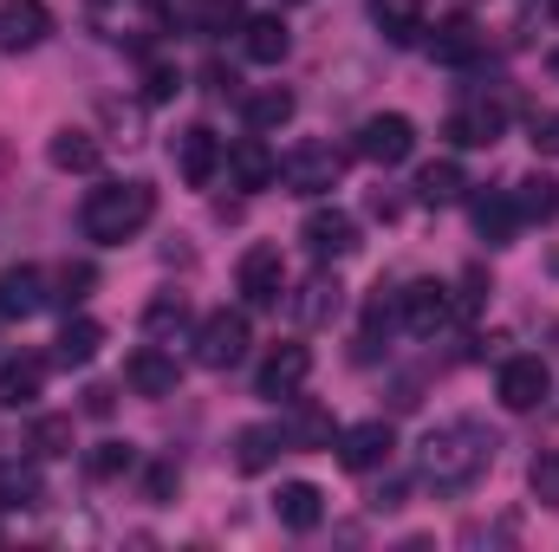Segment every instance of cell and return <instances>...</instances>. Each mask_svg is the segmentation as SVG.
Returning a JSON list of instances; mask_svg holds the SVG:
<instances>
[{
    "label": "cell",
    "instance_id": "obj_23",
    "mask_svg": "<svg viewBox=\"0 0 559 552\" xmlns=\"http://www.w3.org/2000/svg\"><path fill=\"white\" fill-rule=\"evenodd\" d=\"M429 52H436V65H475L481 59V33H475V20H442L436 33H429Z\"/></svg>",
    "mask_w": 559,
    "mask_h": 552
},
{
    "label": "cell",
    "instance_id": "obj_41",
    "mask_svg": "<svg viewBox=\"0 0 559 552\" xmlns=\"http://www.w3.org/2000/svg\"><path fill=\"white\" fill-rule=\"evenodd\" d=\"M111 404H118V397H111L105 384H98V391H85V410H92V416H111Z\"/></svg>",
    "mask_w": 559,
    "mask_h": 552
},
{
    "label": "cell",
    "instance_id": "obj_13",
    "mask_svg": "<svg viewBox=\"0 0 559 552\" xmlns=\"http://www.w3.org/2000/svg\"><path fill=\"white\" fill-rule=\"evenodd\" d=\"M52 39V13L46 0H0V46L7 52H33Z\"/></svg>",
    "mask_w": 559,
    "mask_h": 552
},
{
    "label": "cell",
    "instance_id": "obj_2",
    "mask_svg": "<svg viewBox=\"0 0 559 552\" xmlns=\"http://www.w3.org/2000/svg\"><path fill=\"white\" fill-rule=\"evenodd\" d=\"M150 215H156V189L150 182H105V189L85 195L79 221H85V235L98 248H124V241H138L150 228Z\"/></svg>",
    "mask_w": 559,
    "mask_h": 552
},
{
    "label": "cell",
    "instance_id": "obj_26",
    "mask_svg": "<svg viewBox=\"0 0 559 552\" xmlns=\"http://www.w3.org/2000/svg\"><path fill=\"white\" fill-rule=\"evenodd\" d=\"M293 92L286 85H261V92H248L241 98V118H248V131H280V124H293Z\"/></svg>",
    "mask_w": 559,
    "mask_h": 552
},
{
    "label": "cell",
    "instance_id": "obj_4",
    "mask_svg": "<svg viewBox=\"0 0 559 552\" xmlns=\"http://www.w3.org/2000/svg\"><path fill=\"white\" fill-rule=\"evenodd\" d=\"M411 149H417V124H411L404 111H378V118L358 124V156H365V163L397 169V163H411Z\"/></svg>",
    "mask_w": 559,
    "mask_h": 552
},
{
    "label": "cell",
    "instance_id": "obj_6",
    "mask_svg": "<svg viewBox=\"0 0 559 552\" xmlns=\"http://www.w3.org/2000/svg\"><path fill=\"white\" fill-rule=\"evenodd\" d=\"M501 131H508V105L501 98H462L449 111V143H462V149H495Z\"/></svg>",
    "mask_w": 559,
    "mask_h": 552
},
{
    "label": "cell",
    "instance_id": "obj_15",
    "mask_svg": "<svg viewBox=\"0 0 559 552\" xmlns=\"http://www.w3.org/2000/svg\"><path fill=\"white\" fill-rule=\"evenodd\" d=\"M124 384H131L138 397H176V358L156 351V345H143V351L124 358Z\"/></svg>",
    "mask_w": 559,
    "mask_h": 552
},
{
    "label": "cell",
    "instance_id": "obj_33",
    "mask_svg": "<svg viewBox=\"0 0 559 552\" xmlns=\"http://www.w3.org/2000/svg\"><path fill=\"white\" fill-rule=\"evenodd\" d=\"M33 455H72V416H33Z\"/></svg>",
    "mask_w": 559,
    "mask_h": 552
},
{
    "label": "cell",
    "instance_id": "obj_29",
    "mask_svg": "<svg viewBox=\"0 0 559 552\" xmlns=\"http://www.w3.org/2000/svg\"><path fill=\"white\" fill-rule=\"evenodd\" d=\"M332 312H338V279H325V274L306 279L299 299H293V319H299V325H325Z\"/></svg>",
    "mask_w": 559,
    "mask_h": 552
},
{
    "label": "cell",
    "instance_id": "obj_5",
    "mask_svg": "<svg viewBox=\"0 0 559 552\" xmlns=\"http://www.w3.org/2000/svg\"><path fill=\"white\" fill-rule=\"evenodd\" d=\"M241 358H248V319H241V312H209V319L195 325V364L228 371V364H241Z\"/></svg>",
    "mask_w": 559,
    "mask_h": 552
},
{
    "label": "cell",
    "instance_id": "obj_35",
    "mask_svg": "<svg viewBox=\"0 0 559 552\" xmlns=\"http://www.w3.org/2000/svg\"><path fill=\"white\" fill-rule=\"evenodd\" d=\"M131 461H138V455H131V442H98V448L85 455V468H92L98 481H111V475H124Z\"/></svg>",
    "mask_w": 559,
    "mask_h": 552
},
{
    "label": "cell",
    "instance_id": "obj_31",
    "mask_svg": "<svg viewBox=\"0 0 559 552\" xmlns=\"http://www.w3.org/2000/svg\"><path fill=\"white\" fill-rule=\"evenodd\" d=\"M182 325H189V305H182L176 292H163V299L143 305V332H150V338H169V332H182Z\"/></svg>",
    "mask_w": 559,
    "mask_h": 552
},
{
    "label": "cell",
    "instance_id": "obj_39",
    "mask_svg": "<svg viewBox=\"0 0 559 552\" xmlns=\"http://www.w3.org/2000/svg\"><path fill=\"white\" fill-rule=\"evenodd\" d=\"M59 286H66L59 299H85V286H92V267H66V274H59Z\"/></svg>",
    "mask_w": 559,
    "mask_h": 552
},
{
    "label": "cell",
    "instance_id": "obj_14",
    "mask_svg": "<svg viewBox=\"0 0 559 552\" xmlns=\"http://www.w3.org/2000/svg\"><path fill=\"white\" fill-rule=\"evenodd\" d=\"M39 391H46V358L20 351V358L0 364V410H33Z\"/></svg>",
    "mask_w": 559,
    "mask_h": 552
},
{
    "label": "cell",
    "instance_id": "obj_38",
    "mask_svg": "<svg viewBox=\"0 0 559 552\" xmlns=\"http://www.w3.org/2000/svg\"><path fill=\"white\" fill-rule=\"evenodd\" d=\"M169 92H176V72H169V65H150V85H143V98H150V105H163Z\"/></svg>",
    "mask_w": 559,
    "mask_h": 552
},
{
    "label": "cell",
    "instance_id": "obj_36",
    "mask_svg": "<svg viewBox=\"0 0 559 552\" xmlns=\"http://www.w3.org/2000/svg\"><path fill=\"white\" fill-rule=\"evenodd\" d=\"M527 488H534L540 507H559V455H540V461L527 468Z\"/></svg>",
    "mask_w": 559,
    "mask_h": 552
},
{
    "label": "cell",
    "instance_id": "obj_27",
    "mask_svg": "<svg viewBox=\"0 0 559 552\" xmlns=\"http://www.w3.org/2000/svg\"><path fill=\"white\" fill-rule=\"evenodd\" d=\"M514 228H521L514 195H481V202H475V235H481L488 248H508V241H514Z\"/></svg>",
    "mask_w": 559,
    "mask_h": 552
},
{
    "label": "cell",
    "instance_id": "obj_9",
    "mask_svg": "<svg viewBox=\"0 0 559 552\" xmlns=\"http://www.w3.org/2000/svg\"><path fill=\"white\" fill-rule=\"evenodd\" d=\"M391 448H397V429H391L384 416H371V422H352V429L338 435V461H345L352 475H371V468H384V461H391Z\"/></svg>",
    "mask_w": 559,
    "mask_h": 552
},
{
    "label": "cell",
    "instance_id": "obj_37",
    "mask_svg": "<svg viewBox=\"0 0 559 552\" xmlns=\"http://www.w3.org/2000/svg\"><path fill=\"white\" fill-rule=\"evenodd\" d=\"M534 149L540 156H559V111H540L534 118Z\"/></svg>",
    "mask_w": 559,
    "mask_h": 552
},
{
    "label": "cell",
    "instance_id": "obj_21",
    "mask_svg": "<svg viewBox=\"0 0 559 552\" xmlns=\"http://www.w3.org/2000/svg\"><path fill=\"white\" fill-rule=\"evenodd\" d=\"M286 46H293V33H286L280 13H254V20H241V52H248L254 65H280Z\"/></svg>",
    "mask_w": 559,
    "mask_h": 552
},
{
    "label": "cell",
    "instance_id": "obj_24",
    "mask_svg": "<svg viewBox=\"0 0 559 552\" xmlns=\"http://www.w3.org/2000/svg\"><path fill=\"white\" fill-rule=\"evenodd\" d=\"M228 169H235V182H241V189H274V182H280V156L261 137L235 143V149H228Z\"/></svg>",
    "mask_w": 559,
    "mask_h": 552
},
{
    "label": "cell",
    "instance_id": "obj_40",
    "mask_svg": "<svg viewBox=\"0 0 559 552\" xmlns=\"http://www.w3.org/2000/svg\"><path fill=\"white\" fill-rule=\"evenodd\" d=\"M169 488H176V468H150V501H169Z\"/></svg>",
    "mask_w": 559,
    "mask_h": 552
},
{
    "label": "cell",
    "instance_id": "obj_43",
    "mask_svg": "<svg viewBox=\"0 0 559 552\" xmlns=\"http://www.w3.org/2000/svg\"><path fill=\"white\" fill-rule=\"evenodd\" d=\"M554 13H559V0H554Z\"/></svg>",
    "mask_w": 559,
    "mask_h": 552
},
{
    "label": "cell",
    "instance_id": "obj_12",
    "mask_svg": "<svg viewBox=\"0 0 559 552\" xmlns=\"http://www.w3.org/2000/svg\"><path fill=\"white\" fill-rule=\"evenodd\" d=\"M235 286H241L248 305H280V292H286V261H280V248H248L241 267H235Z\"/></svg>",
    "mask_w": 559,
    "mask_h": 552
},
{
    "label": "cell",
    "instance_id": "obj_11",
    "mask_svg": "<svg viewBox=\"0 0 559 552\" xmlns=\"http://www.w3.org/2000/svg\"><path fill=\"white\" fill-rule=\"evenodd\" d=\"M222 163H228V143L215 137L209 124H189V131L176 137V169H182V182H189V189H209Z\"/></svg>",
    "mask_w": 559,
    "mask_h": 552
},
{
    "label": "cell",
    "instance_id": "obj_16",
    "mask_svg": "<svg viewBox=\"0 0 559 552\" xmlns=\"http://www.w3.org/2000/svg\"><path fill=\"white\" fill-rule=\"evenodd\" d=\"M85 13L105 39H138L150 26V13H156V0H85Z\"/></svg>",
    "mask_w": 559,
    "mask_h": 552
},
{
    "label": "cell",
    "instance_id": "obj_25",
    "mask_svg": "<svg viewBox=\"0 0 559 552\" xmlns=\"http://www.w3.org/2000/svg\"><path fill=\"white\" fill-rule=\"evenodd\" d=\"M371 20L391 46H417L423 39V0H371Z\"/></svg>",
    "mask_w": 559,
    "mask_h": 552
},
{
    "label": "cell",
    "instance_id": "obj_3",
    "mask_svg": "<svg viewBox=\"0 0 559 552\" xmlns=\"http://www.w3.org/2000/svg\"><path fill=\"white\" fill-rule=\"evenodd\" d=\"M338 176H345V156L332 143H299L293 156H280V182L293 195H325V189H338Z\"/></svg>",
    "mask_w": 559,
    "mask_h": 552
},
{
    "label": "cell",
    "instance_id": "obj_19",
    "mask_svg": "<svg viewBox=\"0 0 559 552\" xmlns=\"http://www.w3.org/2000/svg\"><path fill=\"white\" fill-rule=\"evenodd\" d=\"M46 163L52 169H66V176H92L98 163H105V149H98V137L92 131H52V143H46Z\"/></svg>",
    "mask_w": 559,
    "mask_h": 552
},
{
    "label": "cell",
    "instance_id": "obj_7",
    "mask_svg": "<svg viewBox=\"0 0 559 552\" xmlns=\"http://www.w3.org/2000/svg\"><path fill=\"white\" fill-rule=\"evenodd\" d=\"M449 312H455V299H449V286H436V279H411V286L397 292V319H404V332H417V338H436V332L449 325Z\"/></svg>",
    "mask_w": 559,
    "mask_h": 552
},
{
    "label": "cell",
    "instance_id": "obj_8",
    "mask_svg": "<svg viewBox=\"0 0 559 552\" xmlns=\"http://www.w3.org/2000/svg\"><path fill=\"white\" fill-rule=\"evenodd\" d=\"M299 241H306L312 261H345V254L358 248V221H352L345 208H312V215L299 221Z\"/></svg>",
    "mask_w": 559,
    "mask_h": 552
},
{
    "label": "cell",
    "instance_id": "obj_1",
    "mask_svg": "<svg viewBox=\"0 0 559 552\" xmlns=\"http://www.w3.org/2000/svg\"><path fill=\"white\" fill-rule=\"evenodd\" d=\"M488 461H495V435H488L481 422H468V416L436 422V429L423 435V448H417V468H423V481H429L436 494L475 488V481L488 475Z\"/></svg>",
    "mask_w": 559,
    "mask_h": 552
},
{
    "label": "cell",
    "instance_id": "obj_32",
    "mask_svg": "<svg viewBox=\"0 0 559 552\" xmlns=\"http://www.w3.org/2000/svg\"><path fill=\"white\" fill-rule=\"evenodd\" d=\"M514 208H521V221H547V215L559 208L554 182H547V176H527V182L514 189Z\"/></svg>",
    "mask_w": 559,
    "mask_h": 552
},
{
    "label": "cell",
    "instance_id": "obj_22",
    "mask_svg": "<svg viewBox=\"0 0 559 552\" xmlns=\"http://www.w3.org/2000/svg\"><path fill=\"white\" fill-rule=\"evenodd\" d=\"M280 448H286V429H274V422H248L241 435H235V468L241 475H261V468H274Z\"/></svg>",
    "mask_w": 559,
    "mask_h": 552
},
{
    "label": "cell",
    "instance_id": "obj_42",
    "mask_svg": "<svg viewBox=\"0 0 559 552\" xmlns=\"http://www.w3.org/2000/svg\"><path fill=\"white\" fill-rule=\"evenodd\" d=\"M371 507H378V514H391V507H404V488H378V494H371Z\"/></svg>",
    "mask_w": 559,
    "mask_h": 552
},
{
    "label": "cell",
    "instance_id": "obj_30",
    "mask_svg": "<svg viewBox=\"0 0 559 552\" xmlns=\"http://www.w3.org/2000/svg\"><path fill=\"white\" fill-rule=\"evenodd\" d=\"M462 189H468V182H462V169H455V163H429V169L417 176V202H429V208L462 202Z\"/></svg>",
    "mask_w": 559,
    "mask_h": 552
},
{
    "label": "cell",
    "instance_id": "obj_20",
    "mask_svg": "<svg viewBox=\"0 0 559 552\" xmlns=\"http://www.w3.org/2000/svg\"><path fill=\"white\" fill-rule=\"evenodd\" d=\"M312 377V351L306 345H280L274 358L261 364V397H293Z\"/></svg>",
    "mask_w": 559,
    "mask_h": 552
},
{
    "label": "cell",
    "instance_id": "obj_10",
    "mask_svg": "<svg viewBox=\"0 0 559 552\" xmlns=\"http://www.w3.org/2000/svg\"><path fill=\"white\" fill-rule=\"evenodd\" d=\"M547 391H554V377H547V364H540V358H508V364H501V377H495V397H501L514 416L540 410V404H547Z\"/></svg>",
    "mask_w": 559,
    "mask_h": 552
},
{
    "label": "cell",
    "instance_id": "obj_34",
    "mask_svg": "<svg viewBox=\"0 0 559 552\" xmlns=\"http://www.w3.org/2000/svg\"><path fill=\"white\" fill-rule=\"evenodd\" d=\"M0 507H39V475L33 468H0Z\"/></svg>",
    "mask_w": 559,
    "mask_h": 552
},
{
    "label": "cell",
    "instance_id": "obj_17",
    "mask_svg": "<svg viewBox=\"0 0 559 552\" xmlns=\"http://www.w3.org/2000/svg\"><path fill=\"white\" fill-rule=\"evenodd\" d=\"M46 299L52 292H46V274L39 267H7L0 274V319H33Z\"/></svg>",
    "mask_w": 559,
    "mask_h": 552
},
{
    "label": "cell",
    "instance_id": "obj_18",
    "mask_svg": "<svg viewBox=\"0 0 559 552\" xmlns=\"http://www.w3.org/2000/svg\"><path fill=\"white\" fill-rule=\"evenodd\" d=\"M274 514H280L286 533H312V527L325 520V494H319L312 481H286V488L274 494Z\"/></svg>",
    "mask_w": 559,
    "mask_h": 552
},
{
    "label": "cell",
    "instance_id": "obj_28",
    "mask_svg": "<svg viewBox=\"0 0 559 552\" xmlns=\"http://www.w3.org/2000/svg\"><path fill=\"white\" fill-rule=\"evenodd\" d=\"M98 345H105V325H98V319H66V332H59V351H52V358H59L66 371H85V364L98 358Z\"/></svg>",
    "mask_w": 559,
    "mask_h": 552
}]
</instances>
